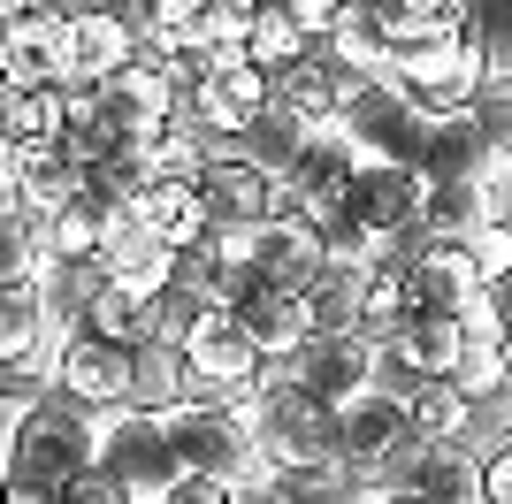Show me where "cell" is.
<instances>
[{
	"label": "cell",
	"mask_w": 512,
	"mask_h": 504,
	"mask_svg": "<svg viewBox=\"0 0 512 504\" xmlns=\"http://www.w3.org/2000/svg\"><path fill=\"white\" fill-rule=\"evenodd\" d=\"M306 46H314V31H306L283 0H268V8H253L245 16V54H253L260 69H283V62H299Z\"/></svg>",
	"instance_id": "31"
},
{
	"label": "cell",
	"mask_w": 512,
	"mask_h": 504,
	"mask_svg": "<svg viewBox=\"0 0 512 504\" xmlns=\"http://www.w3.org/2000/svg\"><path fill=\"white\" fill-rule=\"evenodd\" d=\"M260 489L283 504H375V474H360L352 459H299V466H268Z\"/></svg>",
	"instance_id": "21"
},
{
	"label": "cell",
	"mask_w": 512,
	"mask_h": 504,
	"mask_svg": "<svg viewBox=\"0 0 512 504\" xmlns=\"http://www.w3.org/2000/svg\"><path fill=\"white\" fill-rule=\"evenodd\" d=\"M69 497H77V504H138L123 482H115V474H107V466H85V474L69 482Z\"/></svg>",
	"instance_id": "42"
},
{
	"label": "cell",
	"mask_w": 512,
	"mask_h": 504,
	"mask_svg": "<svg viewBox=\"0 0 512 504\" xmlns=\"http://www.w3.org/2000/svg\"><path fill=\"white\" fill-rule=\"evenodd\" d=\"M161 367L153 344H130V336L107 329H62L54 336V359H46V382L69 390L92 413H123V405H146V382Z\"/></svg>",
	"instance_id": "3"
},
{
	"label": "cell",
	"mask_w": 512,
	"mask_h": 504,
	"mask_svg": "<svg viewBox=\"0 0 512 504\" xmlns=\"http://www.w3.org/2000/svg\"><path fill=\"white\" fill-rule=\"evenodd\" d=\"M100 420L92 405H77L69 390L39 382L31 398H16L8 420V451H0V474H39V482H77L85 466H100Z\"/></svg>",
	"instance_id": "1"
},
{
	"label": "cell",
	"mask_w": 512,
	"mask_h": 504,
	"mask_svg": "<svg viewBox=\"0 0 512 504\" xmlns=\"http://www.w3.org/2000/svg\"><path fill=\"white\" fill-rule=\"evenodd\" d=\"M390 77L406 84L413 100L436 115V107H467L482 84H490V54H482V31L459 23V31H436L421 46H398L390 54Z\"/></svg>",
	"instance_id": "7"
},
{
	"label": "cell",
	"mask_w": 512,
	"mask_h": 504,
	"mask_svg": "<svg viewBox=\"0 0 512 504\" xmlns=\"http://www.w3.org/2000/svg\"><path fill=\"white\" fill-rule=\"evenodd\" d=\"M138 214L153 222V237H161V245H192V237L214 230L207 207H199V191H192V184H161V176L138 191Z\"/></svg>",
	"instance_id": "30"
},
{
	"label": "cell",
	"mask_w": 512,
	"mask_h": 504,
	"mask_svg": "<svg viewBox=\"0 0 512 504\" xmlns=\"http://www.w3.org/2000/svg\"><path fill=\"white\" fill-rule=\"evenodd\" d=\"M375 504H482V497H451V489H421V482H390V489H375Z\"/></svg>",
	"instance_id": "44"
},
{
	"label": "cell",
	"mask_w": 512,
	"mask_h": 504,
	"mask_svg": "<svg viewBox=\"0 0 512 504\" xmlns=\"http://www.w3.org/2000/svg\"><path fill=\"white\" fill-rule=\"evenodd\" d=\"M344 207L367 237H390V230H421V207H428V176L413 161H360L352 184H344Z\"/></svg>",
	"instance_id": "13"
},
{
	"label": "cell",
	"mask_w": 512,
	"mask_h": 504,
	"mask_svg": "<svg viewBox=\"0 0 512 504\" xmlns=\"http://www.w3.org/2000/svg\"><path fill=\"white\" fill-rule=\"evenodd\" d=\"M39 260H46V230H39V214L0 207V283H39Z\"/></svg>",
	"instance_id": "35"
},
{
	"label": "cell",
	"mask_w": 512,
	"mask_h": 504,
	"mask_svg": "<svg viewBox=\"0 0 512 504\" xmlns=\"http://www.w3.org/2000/svg\"><path fill=\"white\" fill-rule=\"evenodd\" d=\"M268 504H283V497H268Z\"/></svg>",
	"instance_id": "48"
},
{
	"label": "cell",
	"mask_w": 512,
	"mask_h": 504,
	"mask_svg": "<svg viewBox=\"0 0 512 504\" xmlns=\"http://www.w3.org/2000/svg\"><path fill=\"white\" fill-rule=\"evenodd\" d=\"M214 0H138V23H153V31H169V39H184L199 16H207Z\"/></svg>",
	"instance_id": "40"
},
{
	"label": "cell",
	"mask_w": 512,
	"mask_h": 504,
	"mask_svg": "<svg viewBox=\"0 0 512 504\" xmlns=\"http://www.w3.org/2000/svg\"><path fill=\"white\" fill-rule=\"evenodd\" d=\"M161 367H169V382L184 398H245V390L268 375V352H260V336L245 329L230 306H207L199 329L184 336V352H169Z\"/></svg>",
	"instance_id": "4"
},
{
	"label": "cell",
	"mask_w": 512,
	"mask_h": 504,
	"mask_svg": "<svg viewBox=\"0 0 512 504\" xmlns=\"http://www.w3.org/2000/svg\"><path fill=\"white\" fill-rule=\"evenodd\" d=\"M482 504H512V443L482 451Z\"/></svg>",
	"instance_id": "43"
},
{
	"label": "cell",
	"mask_w": 512,
	"mask_h": 504,
	"mask_svg": "<svg viewBox=\"0 0 512 504\" xmlns=\"http://www.w3.org/2000/svg\"><path fill=\"white\" fill-rule=\"evenodd\" d=\"M207 306H214V298L192 291L184 275H176V283H161V291H153V352H161V359L184 352V336L199 329V314H207Z\"/></svg>",
	"instance_id": "34"
},
{
	"label": "cell",
	"mask_w": 512,
	"mask_h": 504,
	"mask_svg": "<svg viewBox=\"0 0 512 504\" xmlns=\"http://www.w3.org/2000/svg\"><path fill=\"white\" fill-rule=\"evenodd\" d=\"M474 252V275H482V291H505L512 283V222H490V230H474L467 237Z\"/></svg>",
	"instance_id": "37"
},
{
	"label": "cell",
	"mask_w": 512,
	"mask_h": 504,
	"mask_svg": "<svg viewBox=\"0 0 512 504\" xmlns=\"http://www.w3.org/2000/svg\"><path fill=\"white\" fill-rule=\"evenodd\" d=\"M413 314H459L474 291H482V275H474V252L467 237H428L413 252Z\"/></svg>",
	"instance_id": "20"
},
{
	"label": "cell",
	"mask_w": 512,
	"mask_h": 504,
	"mask_svg": "<svg viewBox=\"0 0 512 504\" xmlns=\"http://www.w3.org/2000/svg\"><path fill=\"white\" fill-rule=\"evenodd\" d=\"M46 359H54V314H46L39 283H0V382L39 390Z\"/></svg>",
	"instance_id": "14"
},
{
	"label": "cell",
	"mask_w": 512,
	"mask_h": 504,
	"mask_svg": "<svg viewBox=\"0 0 512 504\" xmlns=\"http://www.w3.org/2000/svg\"><path fill=\"white\" fill-rule=\"evenodd\" d=\"M406 436H413V413H406L398 390H383V382L337 405V459H352L360 474H375V466H383Z\"/></svg>",
	"instance_id": "16"
},
{
	"label": "cell",
	"mask_w": 512,
	"mask_h": 504,
	"mask_svg": "<svg viewBox=\"0 0 512 504\" xmlns=\"http://www.w3.org/2000/svg\"><path fill=\"white\" fill-rule=\"evenodd\" d=\"M283 367L314 390V398L344 405L360 398V390H375V336L367 329H344V336H306L299 352H283Z\"/></svg>",
	"instance_id": "15"
},
{
	"label": "cell",
	"mask_w": 512,
	"mask_h": 504,
	"mask_svg": "<svg viewBox=\"0 0 512 504\" xmlns=\"http://www.w3.org/2000/svg\"><path fill=\"white\" fill-rule=\"evenodd\" d=\"M16 168H23V138L0 123V207H16Z\"/></svg>",
	"instance_id": "45"
},
{
	"label": "cell",
	"mask_w": 512,
	"mask_h": 504,
	"mask_svg": "<svg viewBox=\"0 0 512 504\" xmlns=\"http://www.w3.org/2000/svg\"><path fill=\"white\" fill-rule=\"evenodd\" d=\"M352 168H360V146H352L337 123H321L299 146V161L283 168V199H337V191L352 184Z\"/></svg>",
	"instance_id": "27"
},
{
	"label": "cell",
	"mask_w": 512,
	"mask_h": 504,
	"mask_svg": "<svg viewBox=\"0 0 512 504\" xmlns=\"http://www.w3.org/2000/svg\"><path fill=\"white\" fill-rule=\"evenodd\" d=\"M153 504H245V482H214V474H176Z\"/></svg>",
	"instance_id": "39"
},
{
	"label": "cell",
	"mask_w": 512,
	"mask_h": 504,
	"mask_svg": "<svg viewBox=\"0 0 512 504\" xmlns=\"http://www.w3.org/2000/svg\"><path fill=\"white\" fill-rule=\"evenodd\" d=\"M0 504H77L69 482H39V474H0Z\"/></svg>",
	"instance_id": "41"
},
{
	"label": "cell",
	"mask_w": 512,
	"mask_h": 504,
	"mask_svg": "<svg viewBox=\"0 0 512 504\" xmlns=\"http://www.w3.org/2000/svg\"><path fill=\"white\" fill-rule=\"evenodd\" d=\"M85 329L130 336V344H153V298H146V291H130V283H115V275H107V291H100V306H92V321H85Z\"/></svg>",
	"instance_id": "36"
},
{
	"label": "cell",
	"mask_w": 512,
	"mask_h": 504,
	"mask_svg": "<svg viewBox=\"0 0 512 504\" xmlns=\"http://www.w3.org/2000/svg\"><path fill=\"white\" fill-rule=\"evenodd\" d=\"M421 176H505V184H512V168L497 161V146H490V130H482V115H474V100L428 115Z\"/></svg>",
	"instance_id": "18"
},
{
	"label": "cell",
	"mask_w": 512,
	"mask_h": 504,
	"mask_svg": "<svg viewBox=\"0 0 512 504\" xmlns=\"http://www.w3.org/2000/svg\"><path fill=\"white\" fill-rule=\"evenodd\" d=\"M383 23H390V46H421L436 31L474 23V0H383Z\"/></svg>",
	"instance_id": "33"
},
{
	"label": "cell",
	"mask_w": 512,
	"mask_h": 504,
	"mask_svg": "<svg viewBox=\"0 0 512 504\" xmlns=\"http://www.w3.org/2000/svg\"><path fill=\"white\" fill-rule=\"evenodd\" d=\"M100 466L115 474V482L130 489L138 504H153L161 489L184 474V459H176V443H169V420H161V405H123V413H107L100 420Z\"/></svg>",
	"instance_id": "8"
},
{
	"label": "cell",
	"mask_w": 512,
	"mask_h": 504,
	"mask_svg": "<svg viewBox=\"0 0 512 504\" xmlns=\"http://www.w3.org/2000/svg\"><path fill=\"white\" fill-rule=\"evenodd\" d=\"M77 184H85V161L62 146V138H31L23 146V168H16V207L23 214H54V207H69L77 199Z\"/></svg>",
	"instance_id": "26"
},
{
	"label": "cell",
	"mask_w": 512,
	"mask_h": 504,
	"mask_svg": "<svg viewBox=\"0 0 512 504\" xmlns=\"http://www.w3.org/2000/svg\"><path fill=\"white\" fill-rule=\"evenodd\" d=\"M474 115H482V130H490L497 161L512 168V77H497V69H490V84L474 92Z\"/></svg>",
	"instance_id": "38"
},
{
	"label": "cell",
	"mask_w": 512,
	"mask_h": 504,
	"mask_svg": "<svg viewBox=\"0 0 512 504\" xmlns=\"http://www.w3.org/2000/svg\"><path fill=\"white\" fill-rule=\"evenodd\" d=\"M192 191H199V207H207L214 230H260V222L283 207V176L268 161H253L245 146H214L207 168L192 176Z\"/></svg>",
	"instance_id": "9"
},
{
	"label": "cell",
	"mask_w": 512,
	"mask_h": 504,
	"mask_svg": "<svg viewBox=\"0 0 512 504\" xmlns=\"http://www.w3.org/2000/svg\"><path fill=\"white\" fill-rule=\"evenodd\" d=\"M299 298H306L314 336L360 329V321H367V268H360V260H321V268L299 283Z\"/></svg>",
	"instance_id": "25"
},
{
	"label": "cell",
	"mask_w": 512,
	"mask_h": 504,
	"mask_svg": "<svg viewBox=\"0 0 512 504\" xmlns=\"http://www.w3.org/2000/svg\"><path fill=\"white\" fill-rule=\"evenodd\" d=\"M337 130L360 146V161H413L421 168V138H428V107L413 100L398 77H352L337 107Z\"/></svg>",
	"instance_id": "6"
},
{
	"label": "cell",
	"mask_w": 512,
	"mask_h": 504,
	"mask_svg": "<svg viewBox=\"0 0 512 504\" xmlns=\"http://www.w3.org/2000/svg\"><path fill=\"white\" fill-rule=\"evenodd\" d=\"M138 62V8H77L69 16V84H107Z\"/></svg>",
	"instance_id": "17"
},
{
	"label": "cell",
	"mask_w": 512,
	"mask_h": 504,
	"mask_svg": "<svg viewBox=\"0 0 512 504\" xmlns=\"http://www.w3.org/2000/svg\"><path fill=\"white\" fill-rule=\"evenodd\" d=\"M161 420H169V443H176V459H184V474L260 482V443L245 428V413H237V398H184L176 390L161 405Z\"/></svg>",
	"instance_id": "5"
},
{
	"label": "cell",
	"mask_w": 512,
	"mask_h": 504,
	"mask_svg": "<svg viewBox=\"0 0 512 504\" xmlns=\"http://www.w3.org/2000/svg\"><path fill=\"white\" fill-rule=\"evenodd\" d=\"M490 222H505V176H428V237H474Z\"/></svg>",
	"instance_id": "19"
},
{
	"label": "cell",
	"mask_w": 512,
	"mask_h": 504,
	"mask_svg": "<svg viewBox=\"0 0 512 504\" xmlns=\"http://www.w3.org/2000/svg\"><path fill=\"white\" fill-rule=\"evenodd\" d=\"M268 100H276V69H260L253 54H237V62H214L207 77L184 92V123H199L214 146H237Z\"/></svg>",
	"instance_id": "11"
},
{
	"label": "cell",
	"mask_w": 512,
	"mask_h": 504,
	"mask_svg": "<svg viewBox=\"0 0 512 504\" xmlns=\"http://www.w3.org/2000/svg\"><path fill=\"white\" fill-rule=\"evenodd\" d=\"M245 260H253L260 275H276V283H291V291H299V283L329 260V252H321V237H314V222H306V214L276 207L260 230H245Z\"/></svg>",
	"instance_id": "22"
},
{
	"label": "cell",
	"mask_w": 512,
	"mask_h": 504,
	"mask_svg": "<svg viewBox=\"0 0 512 504\" xmlns=\"http://www.w3.org/2000/svg\"><path fill=\"white\" fill-rule=\"evenodd\" d=\"M467 390H459V382H421V390H413L406 398V413H413V436H428V443H467Z\"/></svg>",
	"instance_id": "32"
},
{
	"label": "cell",
	"mask_w": 512,
	"mask_h": 504,
	"mask_svg": "<svg viewBox=\"0 0 512 504\" xmlns=\"http://www.w3.org/2000/svg\"><path fill=\"white\" fill-rule=\"evenodd\" d=\"M283 8H291V16H299L314 39H329V23L344 16V0H283Z\"/></svg>",
	"instance_id": "46"
},
{
	"label": "cell",
	"mask_w": 512,
	"mask_h": 504,
	"mask_svg": "<svg viewBox=\"0 0 512 504\" xmlns=\"http://www.w3.org/2000/svg\"><path fill=\"white\" fill-rule=\"evenodd\" d=\"M329 54H337L352 77H390V23H383V0H344V16L329 23Z\"/></svg>",
	"instance_id": "28"
},
{
	"label": "cell",
	"mask_w": 512,
	"mask_h": 504,
	"mask_svg": "<svg viewBox=\"0 0 512 504\" xmlns=\"http://www.w3.org/2000/svg\"><path fill=\"white\" fill-rule=\"evenodd\" d=\"M16 92H23V84L8 77V69H0V123H8V107H16Z\"/></svg>",
	"instance_id": "47"
},
{
	"label": "cell",
	"mask_w": 512,
	"mask_h": 504,
	"mask_svg": "<svg viewBox=\"0 0 512 504\" xmlns=\"http://www.w3.org/2000/svg\"><path fill=\"white\" fill-rule=\"evenodd\" d=\"M344 92H352V69L329 54V39H314L299 62H283V69H276V100H283V107H299V115H314V123H337Z\"/></svg>",
	"instance_id": "24"
},
{
	"label": "cell",
	"mask_w": 512,
	"mask_h": 504,
	"mask_svg": "<svg viewBox=\"0 0 512 504\" xmlns=\"http://www.w3.org/2000/svg\"><path fill=\"white\" fill-rule=\"evenodd\" d=\"M100 291H107V260L100 252H46L39 260V298H46V314H54V336L85 329L92 306H100Z\"/></svg>",
	"instance_id": "23"
},
{
	"label": "cell",
	"mask_w": 512,
	"mask_h": 504,
	"mask_svg": "<svg viewBox=\"0 0 512 504\" xmlns=\"http://www.w3.org/2000/svg\"><path fill=\"white\" fill-rule=\"evenodd\" d=\"M314 130H321L314 115H299V107L268 100V107H260V115H253V130L237 138V146H245V153H253V161H268V168H276V176H283V168L299 161V146H306V138H314Z\"/></svg>",
	"instance_id": "29"
},
{
	"label": "cell",
	"mask_w": 512,
	"mask_h": 504,
	"mask_svg": "<svg viewBox=\"0 0 512 504\" xmlns=\"http://www.w3.org/2000/svg\"><path fill=\"white\" fill-rule=\"evenodd\" d=\"M237 413H245V428H253V443H260V474H268V466H299V459H329V451H337V405L314 398L283 359H268V375L237 398Z\"/></svg>",
	"instance_id": "2"
},
{
	"label": "cell",
	"mask_w": 512,
	"mask_h": 504,
	"mask_svg": "<svg viewBox=\"0 0 512 504\" xmlns=\"http://www.w3.org/2000/svg\"><path fill=\"white\" fill-rule=\"evenodd\" d=\"M0 69L31 84H69V16L54 0H0Z\"/></svg>",
	"instance_id": "12"
},
{
	"label": "cell",
	"mask_w": 512,
	"mask_h": 504,
	"mask_svg": "<svg viewBox=\"0 0 512 504\" xmlns=\"http://www.w3.org/2000/svg\"><path fill=\"white\" fill-rule=\"evenodd\" d=\"M459 352H467L459 314H406L390 336H375V382L398 390V398H413L421 382H444L459 367Z\"/></svg>",
	"instance_id": "10"
}]
</instances>
